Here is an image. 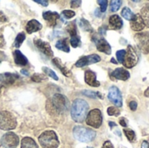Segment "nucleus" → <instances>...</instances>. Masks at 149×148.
Wrapping results in <instances>:
<instances>
[{
	"instance_id": "7c9ffc66",
	"label": "nucleus",
	"mask_w": 149,
	"mask_h": 148,
	"mask_svg": "<svg viewBox=\"0 0 149 148\" xmlns=\"http://www.w3.org/2000/svg\"><path fill=\"white\" fill-rule=\"evenodd\" d=\"M83 94H85L86 96H87V97H89V98H92V99H96V98L102 99V98H103V96H102L100 92H93V91H84V92H83Z\"/></svg>"
},
{
	"instance_id": "58836bf2",
	"label": "nucleus",
	"mask_w": 149,
	"mask_h": 148,
	"mask_svg": "<svg viewBox=\"0 0 149 148\" xmlns=\"http://www.w3.org/2000/svg\"><path fill=\"white\" fill-rule=\"evenodd\" d=\"M98 3L100 4V12H105L106 11V10H107V3H108V2L107 1V0H99L98 1Z\"/></svg>"
},
{
	"instance_id": "20e7f679",
	"label": "nucleus",
	"mask_w": 149,
	"mask_h": 148,
	"mask_svg": "<svg viewBox=\"0 0 149 148\" xmlns=\"http://www.w3.org/2000/svg\"><path fill=\"white\" fill-rule=\"evenodd\" d=\"M73 136L80 142H91L95 139L96 133L89 128L78 126L73 128Z\"/></svg>"
},
{
	"instance_id": "f03ea898",
	"label": "nucleus",
	"mask_w": 149,
	"mask_h": 148,
	"mask_svg": "<svg viewBox=\"0 0 149 148\" xmlns=\"http://www.w3.org/2000/svg\"><path fill=\"white\" fill-rule=\"evenodd\" d=\"M50 109L57 113H65L69 109V101L62 94H55L50 101Z\"/></svg>"
},
{
	"instance_id": "6e6d98bb",
	"label": "nucleus",
	"mask_w": 149,
	"mask_h": 148,
	"mask_svg": "<svg viewBox=\"0 0 149 148\" xmlns=\"http://www.w3.org/2000/svg\"><path fill=\"white\" fill-rule=\"evenodd\" d=\"M0 62H1V60H0Z\"/></svg>"
},
{
	"instance_id": "37998d69",
	"label": "nucleus",
	"mask_w": 149,
	"mask_h": 148,
	"mask_svg": "<svg viewBox=\"0 0 149 148\" xmlns=\"http://www.w3.org/2000/svg\"><path fill=\"white\" fill-rule=\"evenodd\" d=\"M6 21H7L6 16L2 11H0V22H6Z\"/></svg>"
},
{
	"instance_id": "c85d7f7f",
	"label": "nucleus",
	"mask_w": 149,
	"mask_h": 148,
	"mask_svg": "<svg viewBox=\"0 0 149 148\" xmlns=\"http://www.w3.org/2000/svg\"><path fill=\"white\" fill-rule=\"evenodd\" d=\"M66 31L69 32V34L71 35V37L76 36L77 35V28L75 25V22H72L71 24H69L66 27Z\"/></svg>"
},
{
	"instance_id": "f704fd0d",
	"label": "nucleus",
	"mask_w": 149,
	"mask_h": 148,
	"mask_svg": "<svg viewBox=\"0 0 149 148\" xmlns=\"http://www.w3.org/2000/svg\"><path fill=\"white\" fill-rule=\"evenodd\" d=\"M107 113L109 116H119L120 115V110L113 107V106H110L107 108Z\"/></svg>"
},
{
	"instance_id": "aec40b11",
	"label": "nucleus",
	"mask_w": 149,
	"mask_h": 148,
	"mask_svg": "<svg viewBox=\"0 0 149 148\" xmlns=\"http://www.w3.org/2000/svg\"><path fill=\"white\" fill-rule=\"evenodd\" d=\"M25 29H26V31L29 34H31L33 32H36V31L41 30L42 29V25H41V24L38 21H37L35 19H32V20H31V21H29L27 23Z\"/></svg>"
},
{
	"instance_id": "b1692460",
	"label": "nucleus",
	"mask_w": 149,
	"mask_h": 148,
	"mask_svg": "<svg viewBox=\"0 0 149 148\" xmlns=\"http://www.w3.org/2000/svg\"><path fill=\"white\" fill-rule=\"evenodd\" d=\"M56 48H58L60 51H65V52H69L70 51V48L68 46V40H67V38L59 39L56 43Z\"/></svg>"
},
{
	"instance_id": "a878e982",
	"label": "nucleus",
	"mask_w": 149,
	"mask_h": 148,
	"mask_svg": "<svg viewBox=\"0 0 149 148\" xmlns=\"http://www.w3.org/2000/svg\"><path fill=\"white\" fill-rule=\"evenodd\" d=\"M121 15L124 18H126L127 20H132V18L134 17V12L128 8V7H124L122 9V11H121Z\"/></svg>"
},
{
	"instance_id": "2f4dec72",
	"label": "nucleus",
	"mask_w": 149,
	"mask_h": 148,
	"mask_svg": "<svg viewBox=\"0 0 149 148\" xmlns=\"http://www.w3.org/2000/svg\"><path fill=\"white\" fill-rule=\"evenodd\" d=\"M43 72L45 73V74H47L49 77H51V78H52L54 80H58V77L56 75V73L52 71V70H51V69H49L48 67H43Z\"/></svg>"
},
{
	"instance_id": "f3484780",
	"label": "nucleus",
	"mask_w": 149,
	"mask_h": 148,
	"mask_svg": "<svg viewBox=\"0 0 149 148\" xmlns=\"http://www.w3.org/2000/svg\"><path fill=\"white\" fill-rule=\"evenodd\" d=\"M43 17L45 21L48 22L50 26L53 27L56 25L57 20H58V18H59V15L57 12L48 10V11H45L43 13Z\"/></svg>"
},
{
	"instance_id": "8fccbe9b",
	"label": "nucleus",
	"mask_w": 149,
	"mask_h": 148,
	"mask_svg": "<svg viewBox=\"0 0 149 148\" xmlns=\"http://www.w3.org/2000/svg\"><path fill=\"white\" fill-rule=\"evenodd\" d=\"M21 73H24L25 76H28V75H29L28 72H27V71H25V70H22V71H21Z\"/></svg>"
},
{
	"instance_id": "bb28decb",
	"label": "nucleus",
	"mask_w": 149,
	"mask_h": 148,
	"mask_svg": "<svg viewBox=\"0 0 149 148\" xmlns=\"http://www.w3.org/2000/svg\"><path fill=\"white\" fill-rule=\"evenodd\" d=\"M25 39V34L24 33V32H21V33H19L17 37H16V39H15V41H14V46L15 47H17V48H18L21 44H22V43L24 42V40Z\"/></svg>"
},
{
	"instance_id": "0eeeda50",
	"label": "nucleus",
	"mask_w": 149,
	"mask_h": 148,
	"mask_svg": "<svg viewBox=\"0 0 149 148\" xmlns=\"http://www.w3.org/2000/svg\"><path fill=\"white\" fill-rule=\"evenodd\" d=\"M18 80H20V77L16 73L7 72L0 74V95L3 89L13 85Z\"/></svg>"
},
{
	"instance_id": "a211bd4d",
	"label": "nucleus",
	"mask_w": 149,
	"mask_h": 148,
	"mask_svg": "<svg viewBox=\"0 0 149 148\" xmlns=\"http://www.w3.org/2000/svg\"><path fill=\"white\" fill-rule=\"evenodd\" d=\"M112 76L117 79L126 81L130 78V73L123 68H117L112 72Z\"/></svg>"
},
{
	"instance_id": "c03bdc74",
	"label": "nucleus",
	"mask_w": 149,
	"mask_h": 148,
	"mask_svg": "<svg viewBox=\"0 0 149 148\" xmlns=\"http://www.w3.org/2000/svg\"><path fill=\"white\" fill-rule=\"evenodd\" d=\"M35 2H36V3H38L42 4L43 6H47V5H48V1H44V0L39 1V0H35Z\"/></svg>"
},
{
	"instance_id": "5701e85b",
	"label": "nucleus",
	"mask_w": 149,
	"mask_h": 148,
	"mask_svg": "<svg viewBox=\"0 0 149 148\" xmlns=\"http://www.w3.org/2000/svg\"><path fill=\"white\" fill-rule=\"evenodd\" d=\"M21 148H38L34 140L30 137H24L21 141Z\"/></svg>"
},
{
	"instance_id": "1a4fd4ad",
	"label": "nucleus",
	"mask_w": 149,
	"mask_h": 148,
	"mask_svg": "<svg viewBox=\"0 0 149 148\" xmlns=\"http://www.w3.org/2000/svg\"><path fill=\"white\" fill-rule=\"evenodd\" d=\"M126 56L123 61V65L127 68H133L136 65L138 62V54L135 51V49L132 45L127 46V50L126 51Z\"/></svg>"
},
{
	"instance_id": "79ce46f5",
	"label": "nucleus",
	"mask_w": 149,
	"mask_h": 148,
	"mask_svg": "<svg viewBox=\"0 0 149 148\" xmlns=\"http://www.w3.org/2000/svg\"><path fill=\"white\" fill-rule=\"evenodd\" d=\"M102 148H114V147H113V146L112 142H111V141H109V140H107V141H106V142L103 144V147H102Z\"/></svg>"
},
{
	"instance_id": "9b49d317",
	"label": "nucleus",
	"mask_w": 149,
	"mask_h": 148,
	"mask_svg": "<svg viewBox=\"0 0 149 148\" xmlns=\"http://www.w3.org/2000/svg\"><path fill=\"white\" fill-rule=\"evenodd\" d=\"M107 98L116 106H118V107L122 106V95H121L120 91L116 86H112L109 89Z\"/></svg>"
},
{
	"instance_id": "a19ab883",
	"label": "nucleus",
	"mask_w": 149,
	"mask_h": 148,
	"mask_svg": "<svg viewBox=\"0 0 149 148\" xmlns=\"http://www.w3.org/2000/svg\"><path fill=\"white\" fill-rule=\"evenodd\" d=\"M129 106L132 111H135L137 109V102L136 101H131L129 103Z\"/></svg>"
},
{
	"instance_id": "cd10ccee",
	"label": "nucleus",
	"mask_w": 149,
	"mask_h": 148,
	"mask_svg": "<svg viewBox=\"0 0 149 148\" xmlns=\"http://www.w3.org/2000/svg\"><path fill=\"white\" fill-rule=\"evenodd\" d=\"M79 25L81 26V28L84 30V31H93V28L92 26L90 25V23L88 21H86V19L82 18L80 19L79 21Z\"/></svg>"
},
{
	"instance_id": "7ed1b4c3",
	"label": "nucleus",
	"mask_w": 149,
	"mask_h": 148,
	"mask_svg": "<svg viewBox=\"0 0 149 148\" xmlns=\"http://www.w3.org/2000/svg\"><path fill=\"white\" fill-rule=\"evenodd\" d=\"M38 141L43 148H58L59 141L53 131H45L39 137Z\"/></svg>"
},
{
	"instance_id": "412c9836",
	"label": "nucleus",
	"mask_w": 149,
	"mask_h": 148,
	"mask_svg": "<svg viewBox=\"0 0 149 148\" xmlns=\"http://www.w3.org/2000/svg\"><path fill=\"white\" fill-rule=\"evenodd\" d=\"M109 24L111 25L113 29L119 30L122 27L123 22H122V19L118 15H113L109 18Z\"/></svg>"
},
{
	"instance_id": "e433bc0d",
	"label": "nucleus",
	"mask_w": 149,
	"mask_h": 148,
	"mask_svg": "<svg viewBox=\"0 0 149 148\" xmlns=\"http://www.w3.org/2000/svg\"><path fill=\"white\" fill-rule=\"evenodd\" d=\"M45 79H46V77H45L42 74H38V73L34 74L31 77V80L34 81V82H41L42 80H45Z\"/></svg>"
},
{
	"instance_id": "c756f323",
	"label": "nucleus",
	"mask_w": 149,
	"mask_h": 148,
	"mask_svg": "<svg viewBox=\"0 0 149 148\" xmlns=\"http://www.w3.org/2000/svg\"><path fill=\"white\" fill-rule=\"evenodd\" d=\"M121 3H122V1H120V0H113V1H111V4H110L111 11H113V12L117 11L120 9Z\"/></svg>"
},
{
	"instance_id": "423d86ee",
	"label": "nucleus",
	"mask_w": 149,
	"mask_h": 148,
	"mask_svg": "<svg viewBox=\"0 0 149 148\" xmlns=\"http://www.w3.org/2000/svg\"><path fill=\"white\" fill-rule=\"evenodd\" d=\"M102 113L99 109H93L89 113L87 114L86 118V122L88 126L94 127V128H99L102 125Z\"/></svg>"
},
{
	"instance_id": "dca6fc26",
	"label": "nucleus",
	"mask_w": 149,
	"mask_h": 148,
	"mask_svg": "<svg viewBox=\"0 0 149 148\" xmlns=\"http://www.w3.org/2000/svg\"><path fill=\"white\" fill-rule=\"evenodd\" d=\"M85 81L87 85L93 87H98L100 85V83L96 79V73L91 70H87L85 72Z\"/></svg>"
},
{
	"instance_id": "603ef678",
	"label": "nucleus",
	"mask_w": 149,
	"mask_h": 148,
	"mask_svg": "<svg viewBox=\"0 0 149 148\" xmlns=\"http://www.w3.org/2000/svg\"><path fill=\"white\" fill-rule=\"evenodd\" d=\"M112 62H113V63H115V64H118V62H117V61H115V60H114V58H112Z\"/></svg>"
},
{
	"instance_id": "5fc2aeb1",
	"label": "nucleus",
	"mask_w": 149,
	"mask_h": 148,
	"mask_svg": "<svg viewBox=\"0 0 149 148\" xmlns=\"http://www.w3.org/2000/svg\"><path fill=\"white\" fill-rule=\"evenodd\" d=\"M0 146H1V141H0Z\"/></svg>"
},
{
	"instance_id": "864d4df0",
	"label": "nucleus",
	"mask_w": 149,
	"mask_h": 148,
	"mask_svg": "<svg viewBox=\"0 0 149 148\" xmlns=\"http://www.w3.org/2000/svg\"><path fill=\"white\" fill-rule=\"evenodd\" d=\"M86 148H93V147H86Z\"/></svg>"
},
{
	"instance_id": "f257e3e1",
	"label": "nucleus",
	"mask_w": 149,
	"mask_h": 148,
	"mask_svg": "<svg viewBox=\"0 0 149 148\" xmlns=\"http://www.w3.org/2000/svg\"><path fill=\"white\" fill-rule=\"evenodd\" d=\"M89 109V106L86 101L81 99H77L73 101L71 108V115L75 122L82 123L86 116Z\"/></svg>"
},
{
	"instance_id": "ea45409f",
	"label": "nucleus",
	"mask_w": 149,
	"mask_h": 148,
	"mask_svg": "<svg viewBox=\"0 0 149 148\" xmlns=\"http://www.w3.org/2000/svg\"><path fill=\"white\" fill-rule=\"evenodd\" d=\"M80 4H81V1H79V0H78V1H72L71 2V6L72 8H78V7L80 6Z\"/></svg>"
},
{
	"instance_id": "ddd939ff",
	"label": "nucleus",
	"mask_w": 149,
	"mask_h": 148,
	"mask_svg": "<svg viewBox=\"0 0 149 148\" xmlns=\"http://www.w3.org/2000/svg\"><path fill=\"white\" fill-rule=\"evenodd\" d=\"M34 44L37 46V48L42 51L45 55H46L47 57H52L53 56V51L51 48V45L49 43L43 41L41 39H34Z\"/></svg>"
},
{
	"instance_id": "09e8293b",
	"label": "nucleus",
	"mask_w": 149,
	"mask_h": 148,
	"mask_svg": "<svg viewBox=\"0 0 149 148\" xmlns=\"http://www.w3.org/2000/svg\"><path fill=\"white\" fill-rule=\"evenodd\" d=\"M144 95H145L146 97L149 98V87H148V89L145 91V92H144Z\"/></svg>"
},
{
	"instance_id": "72a5a7b5",
	"label": "nucleus",
	"mask_w": 149,
	"mask_h": 148,
	"mask_svg": "<svg viewBox=\"0 0 149 148\" xmlns=\"http://www.w3.org/2000/svg\"><path fill=\"white\" fill-rule=\"evenodd\" d=\"M70 43H71V44H72V47L76 48V47L79 46V44H80V38L78 35L73 36V37H71Z\"/></svg>"
},
{
	"instance_id": "49530a36",
	"label": "nucleus",
	"mask_w": 149,
	"mask_h": 148,
	"mask_svg": "<svg viewBox=\"0 0 149 148\" xmlns=\"http://www.w3.org/2000/svg\"><path fill=\"white\" fill-rule=\"evenodd\" d=\"M5 44V42H4V39L3 38V36H0V48L3 47Z\"/></svg>"
},
{
	"instance_id": "de8ad7c7",
	"label": "nucleus",
	"mask_w": 149,
	"mask_h": 148,
	"mask_svg": "<svg viewBox=\"0 0 149 148\" xmlns=\"http://www.w3.org/2000/svg\"><path fill=\"white\" fill-rule=\"evenodd\" d=\"M141 148H149V144L148 141H143L141 144Z\"/></svg>"
},
{
	"instance_id": "6ab92c4d",
	"label": "nucleus",
	"mask_w": 149,
	"mask_h": 148,
	"mask_svg": "<svg viewBox=\"0 0 149 148\" xmlns=\"http://www.w3.org/2000/svg\"><path fill=\"white\" fill-rule=\"evenodd\" d=\"M13 57H14V61H15L16 65H17L24 66L28 64V59L26 58V57L18 50H16L13 52Z\"/></svg>"
},
{
	"instance_id": "c9c22d12",
	"label": "nucleus",
	"mask_w": 149,
	"mask_h": 148,
	"mask_svg": "<svg viewBox=\"0 0 149 148\" xmlns=\"http://www.w3.org/2000/svg\"><path fill=\"white\" fill-rule=\"evenodd\" d=\"M126 52L127 51L125 50H120L116 52V57H117V59L119 60V63H123L125 56H126Z\"/></svg>"
},
{
	"instance_id": "a18cd8bd",
	"label": "nucleus",
	"mask_w": 149,
	"mask_h": 148,
	"mask_svg": "<svg viewBox=\"0 0 149 148\" xmlns=\"http://www.w3.org/2000/svg\"><path fill=\"white\" fill-rule=\"evenodd\" d=\"M120 126H124V127H126V126H127V120H126L124 118H122V119H120Z\"/></svg>"
},
{
	"instance_id": "4c0bfd02",
	"label": "nucleus",
	"mask_w": 149,
	"mask_h": 148,
	"mask_svg": "<svg viewBox=\"0 0 149 148\" xmlns=\"http://www.w3.org/2000/svg\"><path fill=\"white\" fill-rule=\"evenodd\" d=\"M62 16H64L65 18H72V17L75 16V12L72 11V10H65L62 11Z\"/></svg>"
},
{
	"instance_id": "473e14b6",
	"label": "nucleus",
	"mask_w": 149,
	"mask_h": 148,
	"mask_svg": "<svg viewBox=\"0 0 149 148\" xmlns=\"http://www.w3.org/2000/svg\"><path fill=\"white\" fill-rule=\"evenodd\" d=\"M124 133L126 135V137L127 138V140L131 142H133L135 139V133L133 130L130 129H125L124 130Z\"/></svg>"
},
{
	"instance_id": "2eb2a0df",
	"label": "nucleus",
	"mask_w": 149,
	"mask_h": 148,
	"mask_svg": "<svg viewBox=\"0 0 149 148\" xmlns=\"http://www.w3.org/2000/svg\"><path fill=\"white\" fill-rule=\"evenodd\" d=\"M131 28L135 31H142L145 27V24L143 22V19L141 16V14H134V17L130 21Z\"/></svg>"
},
{
	"instance_id": "4be33fe9",
	"label": "nucleus",
	"mask_w": 149,
	"mask_h": 148,
	"mask_svg": "<svg viewBox=\"0 0 149 148\" xmlns=\"http://www.w3.org/2000/svg\"><path fill=\"white\" fill-rule=\"evenodd\" d=\"M52 63H53L54 65H56V67H58V68L60 70V72H61L65 76L70 77V76L72 75V72H71L69 69H67V68L65 67V65L62 64V62H61V60H60L59 58H53V59H52Z\"/></svg>"
},
{
	"instance_id": "393cba45",
	"label": "nucleus",
	"mask_w": 149,
	"mask_h": 148,
	"mask_svg": "<svg viewBox=\"0 0 149 148\" xmlns=\"http://www.w3.org/2000/svg\"><path fill=\"white\" fill-rule=\"evenodd\" d=\"M141 16L143 19L145 25L149 27V3H147L141 10Z\"/></svg>"
},
{
	"instance_id": "9d476101",
	"label": "nucleus",
	"mask_w": 149,
	"mask_h": 148,
	"mask_svg": "<svg viewBox=\"0 0 149 148\" xmlns=\"http://www.w3.org/2000/svg\"><path fill=\"white\" fill-rule=\"evenodd\" d=\"M19 144V139L14 133L9 132L1 139V145L4 148H16Z\"/></svg>"
},
{
	"instance_id": "3c124183",
	"label": "nucleus",
	"mask_w": 149,
	"mask_h": 148,
	"mask_svg": "<svg viewBox=\"0 0 149 148\" xmlns=\"http://www.w3.org/2000/svg\"><path fill=\"white\" fill-rule=\"evenodd\" d=\"M109 125H110V126H111V127H112V126H116V124H114V123H113V122H112V121H110V122H109Z\"/></svg>"
},
{
	"instance_id": "39448f33",
	"label": "nucleus",
	"mask_w": 149,
	"mask_h": 148,
	"mask_svg": "<svg viewBox=\"0 0 149 148\" xmlns=\"http://www.w3.org/2000/svg\"><path fill=\"white\" fill-rule=\"evenodd\" d=\"M17 120L12 113L8 111L0 112V129L8 131L16 128Z\"/></svg>"
},
{
	"instance_id": "4468645a",
	"label": "nucleus",
	"mask_w": 149,
	"mask_h": 148,
	"mask_svg": "<svg viewBox=\"0 0 149 148\" xmlns=\"http://www.w3.org/2000/svg\"><path fill=\"white\" fill-rule=\"evenodd\" d=\"M94 42L96 44L98 51H100L101 52H104L106 54H108V55L112 53L111 46H110V44H108V42L105 38H97V39L94 40Z\"/></svg>"
},
{
	"instance_id": "6e6552de",
	"label": "nucleus",
	"mask_w": 149,
	"mask_h": 148,
	"mask_svg": "<svg viewBox=\"0 0 149 148\" xmlns=\"http://www.w3.org/2000/svg\"><path fill=\"white\" fill-rule=\"evenodd\" d=\"M134 41L140 49L145 54L149 53V32H140L134 36Z\"/></svg>"
},
{
	"instance_id": "f8f14e48",
	"label": "nucleus",
	"mask_w": 149,
	"mask_h": 148,
	"mask_svg": "<svg viewBox=\"0 0 149 148\" xmlns=\"http://www.w3.org/2000/svg\"><path fill=\"white\" fill-rule=\"evenodd\" d=\"M100 61V57L97 54H92L88 56H85L80 58L75 64L77 67H84L86 65H89L92 64H95Z\"/></svg>"
}]
</instances>
